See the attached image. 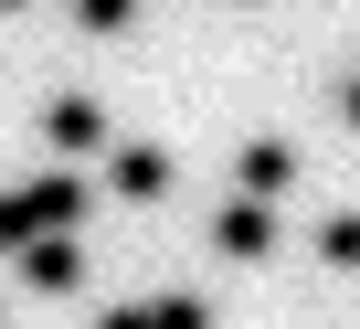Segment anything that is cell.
Wrapping results in <instances>:
<instances>
[{"label":"cell","instance_id":"1","mask_svg":"<svg viewBox=\"0 0 360 329\" xmlns=\"http://www.w3.org/2000/svg\"><path fill=\"white\" fill-rule=\"evenodd\" d=\"M85 213V181H64V170H43V181H11L0 192V255H22L32 234H64Z\"/></svg>","mask_w":360,"mask_h":329},{"label":"cell","instance_id":"9","mask_svg":"<svg viewBox=\"0 0 360 329\" xmlns=\"http://www.w3.org/2000/svg\"><path fill=\"white\" fill-rule=\"evenodd\" d=\"M148 318H159V329H212V308H202V297H148Z\"/></svg>","mask_w":360,"mask_h":329},{"label":"cell","instance_id":"12","mask_svg":"<svg viewBox=\"0 0 360 329\" xmlns=\"http://www.w3.org/2000/svg\"><path fill=\"white\" fill-rule=\"evenodd\" d=\"M0 11H11V0H0Z\"/></svg>","mask_w":360,"mask_h":329},{"label":"cell","instance_id":"7","mask_svg":"<svg viewBox=\"0 0 360 329\" xmlns=\"http://www.w3.org/2000/svg\"><path fill=\"white\" fill-rule=\"evenodd\" d=\"M318 255H328V266H360V213H328V223H318Z\"/></svg>","mask_w":360,"mask_h":329},{"label":"cell","instance_id":"10","mask_svg":"<svg viewBox=\"0 0 360 329\" xmlns=\"http://www.w3.org/2000/svg\"><path fill=\"white\" fill-rule=\"evenodd\" d=\"M96 329H159V318H148V308H106Z\"/></svg>","mask_w":360,"mask_h":329},{"label":"cell","instance_id":"3","mask_svg":"<svg viewBox=\"0 0 360 329\" xmlns=\"http://www.w3.org/2000/svg\"><path fill=\"white\" fill-rule=\"evenodd\" d=\"M11 266H22V276H32V287H53V297H64V287H75V276H85V255H75V234H32V244H22V255H11Z\"/></svg>","mask_w":360,"mask_h":329},{"label":"cell","instance_id":"11","mask_svg":"<svg viewBox=\"0 0 360 329\" xmlns=\"http://www.w3.org/2000/svg\"><path fill=\"white\" fill-rule=\"evenodd\" d=\"M349 128H360V85H349Z\"/></svg>","mask_w":360,"mask_h":329},{"label":"cell","instance_id":"4","mask_svg":"<svg viewBox=\"0 0 360 329\" xmlns=\"http://www.w3.org/2000/svg\"><path fill=\"white\" fill-rule=\"evenodd\" d=\"M233 181H244V192H255V202H276V192H286V181H297V149H286V138H255V149H244V159H233Z\"/></svg>","mask_w":360,"mask_h":329},{"label":"cell","instance_id":"2","mask_svg":"<svg viewBox=\"0 0 360 329\" xmlns=\"http://www.w3.org/2000/svg\"><path fill=\"white\" fill-rule=\"evenodd\" d=\"M106 181H117L127 202H159V192H169V149H148V138H127V149H106Z\"/></svg>","mask_w":360,"mask_h":329},{"label":"cell","instance_id":"8","mask_svg":"<svg viewBox=\"0 0 360 329\" xmlns=\"http://www.w3.org/2000/svg\"><path fill=\"white\" fill-rule=\"evenodd\" d=\"M75 22H85V32H127V22H138V0H75Z\"/></svg>","mask_w":360,"mask_h":329},{"label":"cell","instance_id":"6","mask_svg":"<svg viewBox=\"0 0 360 329\" xmlns=\"http://www.w3.org/2000/svg\"><path fill=\"white\" fill-rule=\"evenodd\" d=\"M43 138H53V149H96V138H106V117H96L85 96H53V117H43Z\"/></svg>","mask_w":360,"mask_h":329},{"label":"cell","instance_id":"5","mask_svg":"<svg viewBox=\"0 0 360 329\" xmlns=\"http://www.w3.org/2000/svg\"><path fill=\"white\" fill-rule=\"evenodd\" d=\"M212 244H223V255H265V244H276V223H265V202L244 192V202H233V213L212 223Z\"/></svg>","mask_w":360,"mask_h":329}]
</instances>
